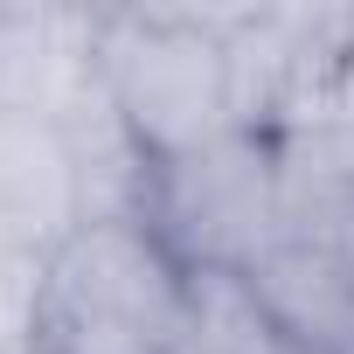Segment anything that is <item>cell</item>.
Segmentation results:
<instances>
[{
  "label": "cell",
  "mask_w": 354,
  "mask_h": 354,
  "mask_svg": "<svg viewBox=\"0 0 354 354\" xmlns=\"http://www.w3.org/2000/svg\"><path fill=\"white\" fill-rule=\"evenodd\" d=\"M243 278L292 354H354V264L340 250L278 230V243Z\"/></svg>",
  "instance_id": "cell-6"
},
{
  "label": "cell",
  "mask_w": 354,
  "mask_h": 354,
  "mask_svg": "<svg viewBox=\"0 0 354 354\" xmlns=\"http://www.w3.org/2000/svg\"><path fill=\"white\" fill-rule=\"evenodd\" d=\"M188 264L153 223H77L42 257L35 354H181Z\"/></svg>",
  "instance_id": "cell-1"
},
{
  "label": "cell",
  "mask_w": 354,
  "mask_h": 354,
  "mask_svg": "<svg viewBox=\"0 0 354 354\" xmlns=\"http://www.w3.org/2000/svg\"><path fill=\"white\" fill-rule=\"evenodd\" d=\"M97 91V8H0V111L70 125Z\"/></svg>",
  "instance_id": "cell-5"
},
{
  "label": "cell",
  "mask_w": 354,
  "mask_h": 354,
  "mask_svg": "<svg viewBox=\"0 0 354 354\" xmlns=\"http://www.w3.org/2000/svg\"><path fill=\"white\" fill-rule=\"evenodd\" d=\"M230 111L243 132H271L285 104L347 49V8H230Z\"/></svg>",
  "instance_id": "cell-4"
},
{
  "label": "cell",
  "mask_w": 354,
  "mask_h": 354,
  "mask_svg": "<svg viewBox=\"0 0 354 354\" xmlns=\"http://www.w3.org/2000/svg\"><path fill=\"white\" fill-rule=\"evenodd\" d=\"M77 223L84 202L63 132L0 111V257H49Z\"/></svg>",
  "instance_id": "cell-7"
},
{
  "label": "cell",
  "mask_w": 354,
  "mask_h": 354,
  "mask_svg": "<svg viewBox=\"0 0 354 354\" xmlns=\"http://www.w3.org/2000/svg\"><path fill=\"white\" fill-rule=\"evenodd\" d=\"M230 8H97V77L153 167L236 125L230 111Z\"/></svg>",
  "instance_id": "cell-2"
},
{
  "label": "cell",
  "mask_w": 354,
  "mask_h": 354,
  "mask_svg": "<svg viewBox=\"0 0 354 354\" xmlns=\"http://www.w3.org/2000/svg\"><path fill=\"white\" fill-rule=\"evenodd\" d=\"M181 354H285L243 271H188V326Z\"/></svg>",
  "instance_id": "cell-9"
},
{
  "label": "cell",
  "mask_w": 354,
  "mask_h": 354,
  "mask_svg": "<svg viewBox=\"0 0 354 354\" xmlns=\"http://www.w3.org/2000/svg\"><path fill=\"white\" fill-rule=\"evenodd\" d=\"M153 236L188 271H250L285 230V167L264 132L230 125L223 139L167 160L146 202Z\"/></svg>",
  "instance_id": "cell-3"
},
{
  "label": "cell",
  "mask_w": 354,
  "mask_h": 354,
  "mask_svg": "<svg viewBox=\"0 0 354 354\" xmlns=\"http://www.w3.org/2000/svg\"><path fill=\"white\" fill-rule=\"evenodd\" d=\"M347 56H354V8H347Z\"/></svg>",
  "instance_id": "cell-10"
},
{
  "label": "cell",
  "mask_w": 354,
  "mask_h": 354,
  "mask_svg": "<svg viewBox=\"0 0 354 354\" xmlns=\"http://www.w3.org/2000/svg\"><path fill=\"white\" fill-rule=\"evenodd\" d=\"M264 139L278 146L285 188H354V56L340 49Z\"/></svg>",
  "instance_id": "cell-8"
}]
</instances>
